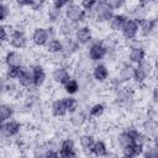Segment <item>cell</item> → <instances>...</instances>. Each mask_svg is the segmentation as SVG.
Returning <instances> with one entry per match:
<instances>
[{"label":"cell","instance_id":"obj_19","mask_svg":"<svg viewBox=\"0 0 158 158\" xmlns=\"http://www.w3.org/2000/svg\"><path fill=\"white\" fill-rule=\"evenodd\" d=\"M43 19H44V25H52V26H58L59 22L64 19L63 11L53 7L49 2L47 4V7L43 12Z\"/></svg>","mask_w":158,"mask_h":158},{"label":"cell","instance_id":"obj_37","mask_svg":"<svg viewBox=\"0 0 158 158\" xmlns=\"http://www.w3.org/2000/svg\"><path fill=\"white\" fill-rule=\"evenodd\" d=\"M68 2H69V1H65V0H54V1L49 2V4H51L53 7H56V9H58V10H62V11H63Z\"/></svg>","mask_w":158,"mask_h":158},{"label":"cell","instance_id":"obj_23","mask_svg":"<svg viewBox=\"0 0 158 158\" xmlns=\"http://www.w3.org/2000/svg\"><path fill=\"white\" fill-rule=\"evenodd\" d=\"M109 149H110V146L106 139L96 138L90 149V157L91 158H101L109 152Z\"/></svg>","mask_w":158,"mask_h":158},{"label":"cell","instance_id":"obj_30","mask_svg":"<svg viewBox=\"0 0 158 158\" xmlns=\"http://www.w3.org/2000/svg\"><path fill=\"white\" fill-rule=\"evenodd\" d=\"M62 88H63V91H64L65 95L75 96L77 94L80 93V85H79L78 80H77L73 75H72V78H70L67 83H64V84L62 85Z\"/></svg>","mask_w":158,"mask_h":158},{"label":"cell","instance_id":"obj_36","mask_svg":"<svg viewBox=\"0 0 158 158\" xmlns=\"http://www.w3.org/2000/svg\"><path fill=\"white\" fill-rule=\"evenodd\" d=\"M107 5L111 7V10L114 12H120V11H123L125 6H126V2L125 1H120V0H106Z\"/></svg>","mask_w":158,"mask_h":158},{"label":"cell","instance_id":"obj_15","mask_svg":"<svg viewBox=\"0 0 158 158\" xmlns=\"http://www.w3.org/2000/svg\"><path fill=\"white\" fill-rule=\"evenodd\" d=\"M72 75H73L72 74V68L62 65V64H56L51 69L49 78H51V81L54 85L62 86L64 83H67L72 78Z\"/></svg>","mask_w":158,"mask_h":158},{"label":"cell","instance_id":"obj_5","mask_svg":"<svg viewBox=\"0 0 158 158\" xmlns=\"http://www.w3.org/2000/svg\"><path fill=\"white\" fill-rule=\"evenodd\" d=\"M31 75H32V83H33V88L36 89H42L47 80H48V74H47V67L42 60L36 59L35 62H31L30 65H27Z\"/></svg>","mask_w":158,"mask_h":158},{"label":"cell","instance_id":"obj_16","mask_svg":"<svg viewBox=\"0 0 158 158\" xmlns=\"http://www.w3.org/2000/svg\"><path fill=\"white\" fill-rule=\"evenodd\" d=\"M95 135L93 132H89L86 130L81 131L77 136V146L80 148V153H83L85 157H90V149L95 142Z\"/></svg>","mask_w":158,"mask_h":158},{"label":"cell","instance_id":"obj_12","mask_svg":"<svg viewBox=\"0 0 158 158\" xmlns=\"http://www.w3.org/2000/svg\"><path fill=\"white\" fill-rule=\"evenodd\" d=\"M120 36L122 38V41L127 43L139 38V27H138V22L133 19H130L127 17L121 31H120Z\"/></svg>","mask_w":158,"mask_h":158},{"label":"cell","instance_id":"obj_25","mask_svg":"<svg viewBox=\"0 0 158 158\" xmlns=\"http://www.w3.org/2000/svg\"><path fill=\"white\" fill-rule=\"evenodd\" d=\"M15 115H16V105L14 102L0 100V122H6L7 120L14 118Z\"/></svg>","mask_w":158,"mask_h":158},{"label":"cell","instance_id":"obj_7","mask_svg":"<svg viewBox=\"0 0 158 158\" xmlns=\"http://www.w3.org/2000/svg\"><path fill=\"white\" fill-rule=\"evenodd\" d=\"M85 59L91 63H100L106 59V49L100 38H94L90 44L85 47Z\"/></svg>","mask_w":158,"mask_h":158},{"label":"cell","instance_id":"obj_3","mask_svg":"<svg viewBox=\"0 0 158 158\" xmlns=\"http://www.w3.org/2000/svg\"><path fill=\"white\" fill-rule=\"evenodd\" d=\"M114 14L115 12L107 5L106 0L96 1V5L91 14V23H95L96 26H106Z\"/></svg>","mask_w":158,"mask_h":158},{"label":"cell","instance_id":"obj_14","mask_svg":"<svg viewBox=\"0 0 158 158\" xmlns=\"http://www.w3.org/2000/svg\"><path fill=\"white\" fill-rule=\"evenodd\" d=\"M49 40L46 25H36L30 33V43L35 48H44Z\"/></svg>","mask_w":158,"mask_h":158},{"label":"cell","instance_id":"obj_39","mask_svg":"<svg viewBox=\"0 0 158 158\" xmlns=\"http://www.w3.org/2000/svg\"><path fill=\"white\" fill-rule=\"evenodd\" d=\"M44 158H60L58 151H53V149H47L46 151V154H44Z\"/></svg>","mask_w":158,"mask_h":158},{"label":"cell","instance_id":"obj_31","mask_svg":"<svg viewBox=\"0 0 158 158\" xmlns=\"http://www.w3.org/2000/svg\"><path fill=\"white\" fill-rule=\"evenodd\" d=\"M63 98V102H64V106L67 109V112L68 115L73 114L74 111H77L79 107H80V100L77 98V96H72V95H64L62 96Z\"/></svg>","mask_w":158,"mask_h":158},{"label":"cell","instance_id":"obj_1","mask_svg":"<svg viewBox=\"0 0 158 158\" xmlns=\"http://www.w3.org/2000/svg\"><path fill=\"white\" fill-rule=\"evenodd\" d=\"M111 102L114 105V109L121 112L125 114L135 112L138 104V89L132 84L123 85L112 94Z\"/></svg>","mask_w":158,"mask_h":158},{"label":"cell","instance_id":"obj_32","mask_svg":"<svg viewBox=\"0 0 158 158\" xmlns=\"http://www.w3.org/2000/svg\"><path fill=\"white\" fill-rule=\"evenodd\" d=\"M12 17V6L11 4L0 1V23H6Z\"/></svg>","mask_w":158,"mask_h":158},{"label":"cell","instance_id":"obj_8","mask_svg":"<svg viewBox=\"0 0 158 158\" xmlns=\"http://www.w3.org/2000/svg\"><path fill=\"white\" fill-rule=\"evenodd\" d=\"M139 27V38L144 41H149L152 38H156L157 30H158V20L156 15H149L142 21L138 22Z\"/></svg>","mask_w":158,"mask_h":158},{"label":"cell","instance_id":"obj_34","mask_svg":"<svg viewBox=\"0 0 158 158\" xmlns=\"http://www.w3.org/2000/svg\"><path fill=\"white\" fill-rule=\"evenodd\" d=\"M141 157L142 158H158V148H157L156 142H151L149 144H147Z\"/></svg>","mask_w":158,"mask_h":158},{"label":"cell","instance_id":"obj_35","mask_svg":"<svg viewBox=\"0 0 158 158\" xmlns=\"http://www.w3.org/2000/svg\"><path fill=\"white\" fill-rule=\"evenodd\" d=\"M10 33V25L9 23H0V47L7 44Z\"/></svg>","mask_w":158,"mask_h":158},{"label":"cell","instance_id":"obj_4","mask_svg":"<svg viewBox=\"0 0 158 158\" xmlns=\"http://www.w3.org/2000/svg\"><path fill=\"white\" fill-rule=\"evenodd\" d=\"M23 128H25V123L21 120H17L15 117L7 120L2 125V131H1V135H0V141H2V142H9L11 139L14 141L20 135L23 133Z\"/></svg>","mask_w":158,"mask_h":158},{"label":"cell","instance_id":"obj_40","mask_svg":"<svg viewBox=\"0 0 158 158\" xmlns=\"http://www.w3.org/2000/svg\"><path fill=\"white\" fill-rule=\"evenodd\" d=\"M118 157H120V154H118L117 151H115V149H109V152H107L104 157H101V158H118Z\"/></svg>","mask_w":158,"mask_h":158},{"label":"cell","instance_id":"obj_21","mask_svg":"<svg viewBox=\"0 0 158 158\" xmlns=\"http://www.w3.org/2000/svg\"><path fill=\"white\" fill-rule=\"evenodd\" d=\"M48 110L51 112V115L56 118H64L65 116H68V112H67V109L64 106V102H63V98L59 96V98H54L52 99L49 106H48Z\"/></svg>","mask_w":158,"mask_h":158},{"label":"cell","instance_id":"obj_38","mask_svg":"<svg viewBox=\"0 0 158 158\" xmlns=\"http://www.w3.org/2000/svg\"><path fill=\"white\" fill-rule=\"evenodd\" d=\"M5 84H6V79L2 74V72L0 73V96L5 95Z\"/></svg>","mask_w":158,"mask_h":158},{"label":"cell","instance_id":"obj_9","mask_svg":"<svg viewBox=\"0 0 158 158\" xmlns=\"http://www.w3.org/2000/svg\"><path fill=\"white\" fill-rule=\"evenodd\" d=\"M90 75L96 85H106L111 78V69L105 62L95 63L90 69Z\"/></svg>","mask_w":158,"mask_h":158},{"label":"cell","instance_id":"obj_13","mask_svg":"<svg viewBox=\"0 0 158 158\" xmlns=\"http://www.w3.org/2000/svg\"><path fill=\"white\" fill-rule=\"evenodd\" d=\"M94 38H95V32H94L93 25H90V23L79 25V27L77 28V31L74 33V40L78 42V44L81 48L90 44Z\"/></svg>","mask_w":158,"mask_h":158},{"label":"cell","instance_id":"obj_29","mask_svg":"<svg viewBox=\"0 0 158 158\" xmlns=\"http://www.w3.org/2000/svg\"><path fill=\"white\" fill-rule=\"evenodd\" d=\"M122 131L126 133V136L130 138V141H138L142 136V132L139 130V126L136 122H127L123 127Z\"/></svg>","mask_w":158,"mask_h":158},{"label":"cell","instance_id":"obj_2","mask_svg":"<svg viewBox=\"0 0 158 158\" xmlns=\"http://www.w3.org/2000/svg\"><path fill=\"white\" fill-rule=\"evenodd\" d=\"M7 44L10 46L11 49H16V51H21V52H22V49H26L28 47L30 36L27 35L26 28L23 27L22 22L17 23V25H10Z\"/></svg>","mask_w":158,"mask_h":158},{"label":"cell","instance_id":"obj_6","mask_svg":"<svg viewBox=\"0 0 158 158\" xmlns=\"http://www.w3.org/2000/svg\"><path fill=\"white\" fill-rule=\"evenodd\" d=\"M63 15H64V19H67L72 22H75L78 25L89 23L88 14L81 9L79 2L69 1L67 4V6L64 7V10H63Z\"/></svg>","mask_w":158,"mask_h":158},{"label":"cell","instance_id":"obj_33","mask_svg":"<svg viewBox=\"0 0 158 158\" xmlns=\"http://www.w3.org/2000/svg\"><path fill=\"white\" fill-rule=\"evenodd\" d=\"M23 67L22 68H5L2 70V74L5 77L6 80H11V81H17L21 72H22Z\"/></svg>","mask_w":158,"mask_h":158},{"label":"cell","instance_id":"obj_24","mask_svg":"<svg viewBox=\"0 0 158 158\" xmlns=\"http://www.w3.org/2000/svg\"><path fill=\"white\" fill-rule=\"evenodd\" d=\"M106 112V105L102 101H95L88 105V115L90 121L100 120Z\"/></svg>","mask_w":158,"mask_h":158},{"label":"cell","instance_id":"obj_22","mask_svg":"<svg viewBox=\"0 0 158 158\" xmlns=\"http://www.w3.org/2000/svg\"><path fill=\"white\" fill-rule=\"evenodd\" d=\"M79 27L78 23L75 22H72L67 19H63L59 25L57 26V30H58V36L60 38H67V37H74V33L77 31V28Z\"/></svg>","mask_w":158,"mask_h":158},{"label":"cell","instance_id":"obj_28","mask_svg":"<svg viewBox=\"0 0 158 158\" xmlns=\"http://www.w3.org/2000/svg\"><path fill=\"white\" fill-rule=\"evenodd\" d=\"M131 141H130V138L126 136V133L122 131V128L120 130V131H117L114 136H112V138H111V143H112V146L115 147V151H122L128 143H130Z\"/></svg>","mask_w":158,"mask_h":158},{"label":"cell","instance_id":"obj_20","mask_svg":"<svg viewBox=\"0 0 158 158\" xmlns=\"http://www.w3.org/2000/svg\"><path fill=\"white\" fill-rule=\"evenodd\" d=\"M126 19H127V16H126V14L123 11L115 12L112 15V17L110 19V21L107 22V25H106V27L109 28V33H112V35L120 33Z\"/></svg>","mask_w":158,"mask_h":158},{"label":"cell","instance_id":"obj_17","mask_svg":"<svg viewBox=\"0 0 158 158\" xmlns=\"http://www.w3.org/2000/svg\"><path fill=\"white\" fill-rule=\"evenodd\" d=\"M62 44H63L62 56L67 59L74 60L81 52V47L78 44V42L74 40V37L62 38Z\"/></svg>","mask_w":158,"mask_h":158},{"label":"cell","instance_id":"obj_41","mask_svg":"<svg viewBox=\"0 0 158 158\" xmlns=\"http://www.w3.org/2000/svg\"><path fill=\"white\" fill-rule=\"evenodd\" d=\"M118 158H133V157L127 156V154H120V157H118Z\"/></svg>","mask_w":158,"mask_h":158},{"label":"cell","instance_id":"obj_10","mask_svg":"<svg viewBox=\"0 0 158 158\" xmlns=\"http://www.w3.org/2000/svg\"><path fill=\"white\" fill-rule=\"evenodd\" d=\"M25 56L21 51L16 49H6L1 57L2 64L5 68H22L27 67L25 64Z\"/></svg>","mask_w":158,"mask_h":158},{"label":"cell","instance_id":"obj_18","mask_svg":"<svg viewBox=\"0 0 158 158\" xmlns=\"http://www.w3.org/2000/svg\"><path fill=\"white\" fill-rule=\"evenodd\" d=\"M138 126H139L141 132H142L146 137H148L152 142H156L157 133H158V123H157V120L142 118V120L138 122Z\"/></svg>","mask_w":158,"mask_h":158},{"label":"cell","instance_id":"obj_26","mask_svg":"<svg viewBox=\"0 0 158 158\" xmlns=\"http://www.w3.org/2000/svg\"><path fill=\"white\" fill-rule=\"evenodd\" d=\"M46 53L52 58V57H57V56H60L62 54V51H63V44H62V38L60 37H54V38H51L46 47Z\"/></svg>","mask_w":158,"mask_h":158},{"label":"cell","instance_id":"obj_42","mask_svg":"<svg viewBox=\"0 0 158 158\" xmlns=\"http://www.w3.org/2000/svg\"><path fill=\"white\" fill-rule=\"evenodd\" d=\"M2 125H4V122H0V135H1V131H2Z\"/></svg>","mask_w":158,"mask_h":158},{"label":"cell","instance_id":"obj_27","mask_svg":"<svg viewBox=\"0 0 158 158\" xmlns=\"http://www.w3.org/2000/svg\"><path fill=\"white\" fill-rule=\"evenodd\" d=\"M16 83L19 84V86L23 91H27V90H30V89L33 88L32 75H31V72H30L28 67H23V69H22V72H21V74H20V77H19V79H17Z\"/></svg>","mask_w":158,"mask_h":158},{"label":"cell","instance_id":"obj_11","mask_svg":"<svg viewBox=\"0 0 158 158\" xmlns=\"http://www.w3.org/2000/svg\"><path fill=\"white\" fill-rule=\"evenodd\" d=\"M133 69H135V65L130 64V63H128L127 60H125V59H121V60H118L117 64H116V70H115L114 75H115L123 85L132 84Z\"/></svg>","mask_w":158,"mask_h":158}]
</instances>
